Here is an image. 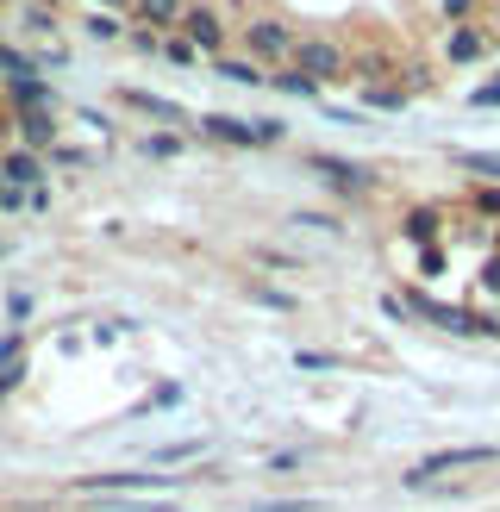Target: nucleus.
Here are the masks:
<instances>
[{"mask_svg":"<svg viewBox=\"0 0 500 512\" xmlns=\"http://www.w3.org/2000/svg\"><path fill=\"white\" fill-rule=\"evenodd\" d=\"M7 100H13L19 119H25V113H44V107H50V82H25V88H13Z\"/></svg>","mask_w":500,"mask_h":512,"instance_id":"nucleus-14","label":"nucleus"},{"mask_svg":"<svg viewBox=\"0 0 500 512\" xmlns=\"http://www.w3.org/2000/svg\"><path fill=\"white\" fill-rule=\"evenodd\" d=\"M132 13H138V25H150V32H169V25H182L188 0H132Z\"/></svg>","mask_w":500,"mask_h":512,"instance_id":"nucleus-9","label":"nucleus"},{"mask_svg":"<svg viewBox=\"0 0 500 512\" xmlns=\"http://www.w3.org/2000/svg\"><path fill=\"white\" fill-rule=\"evenodd\" d=\"M294 69L307 75L313 88H319V82H338V75H344V50H338L332 38H300V44H294Z\"/></svg>","mask_w":500,"mask_h":512,"instance_id":"nucleus-4","label":"nucleus"},{"mask_svg":"<svg viewBox=\"0 0 500 512\" xmlns=\"http://www.w3.org/2000/svg\"><path fill=\"white\" fill-rule=\"evenodd\" d=\"M300 463H307V450H275L263 469H275V475H282V469H300Z\"/></svg>","mask_w":500,"mask_h":512,"instance_id":"nucleus-21","label":"nucleus"},{"mask_svg":"<svg viewBox=\"0 0 500 512\" xmlns=\"http://www.w3.org/2000/svg\"><path fill=\"white\" fill-rule=\"evenodd\" d=\"M469 7H475V0H444V13H450V19H457V13H469Z\"/></svg>","mask_w":500,"mask_h":512,"instance_id":"nucleus-25","label":"nucleus"},{"mask_svg":"<svg viewBox=\"0 0 500 512\" xmlns=\"http://www.w3.org/2000/svg\"><path fill=\"white\" fill-rule=\"evenodd\" d=\"M475 207H482V213H500V188H488L482 200H475Z\"/></svg>","mask_w":500,"mask_h":512,"instance_id":"nucleus-24","label":"nucleus"},{"mask_svg":"<svg viewBox=\"0 0 500 512\" xmlns=\"http://www.w3.org/2000/svg\"><path fill=\"white\" fill-rule=\"evenodd\" d=\"M413 313L438 319L444 331H469V338H475V331H494L488 319H475V313H457V306H438V300H425V294H413Z\"/></svg>","mask_w":500,"mask_h":512,"instance_id":"nucleus-8","label":"nucleus"},{"mask_svg":"<svg viewBox=\"0 0 500 512\" xmlns=\"http://www.w3.org/2000/svg\"><path fill=\"white\" fill-rule=\"evenodd\" d=\"M294 32H288V25L282 19H250L244 25V50H250V57H263V63H294Z\"/></svg>","mask_w":500,"mask_h":512,"instance_id":"nucleus-3","label":"nucleus"},{"mask_svg":"<svg viewBox=\"0 0 500 512\" xmlns=\"http://www.w3.org/2000/svg\"><path fill=\"white\" fill-rule=\"evenodd\" d=\"M432 232H438V213H407V238H419V244H425Z\"/></svg>","mask_w":500,"mask_h":512,"instance_id":"nucleus-20","label":"nucleus"},{"mask_svg":"<svg viewBox=\"0 0 500 512\" xmlns=\"http://www.w3.org/2000/svg\"><path fill=\"white\" fill-rule=\"evenodd\" d=\"M494 463V444H463V450H432L425 463L407 469V488H425V481H438V475H457V469H482Z\"/></svg>","mask_w":500,"mask_h":512,"instance_id":"nucleus-2","label":"nucleus"},{"mask_svg":"<svg viewBox=\"0 0 500 512\" xmlns=\"http://www.w3.org/2000/svg\"><path fill=\"white\" fill-rule=\"evenodd\" d=\"M213 75H232V82H244V88H257V82H269V75H263L257 63H225V57H213Z\"/></svg>","mask_w":500,"mask_h":512,"instance_id":"nucleus-16","label":"nucleus"},{"mask_svg":"<svg viewBox=\"0 0 500 512\" xmlns=\"http://www.w3.org/2000/svg\"><path fill=\"white\" fill-rule=\"evenodd\" d=\"M0 194H7V182H0Z\"/></svg>","mask_w":500,"mask_h":512,"instance_id":"nucleus-27","label":"nucleus"},{"mask_svg":"<svg viewBox=\"0 0 500 512\" xmlns=\"http://www.w3.org/2000/svg\"><path fill=\"white\" fill-rule=\"evenodd\" d=\"M463 169H469V175H488V182H500V157H494V150H463Z\"/></svg>","mask_w":500,"mask_h":512,"instance_id":"nucleus-17","label":"nucleus"},{"mask_svg":"<svg viewBox=\"0 0 500 512\" xmlns=\"http://www.w3.org/2000/svg\"><path fill=\"white\" fill-rule=\"evenodd\" d=\"M269 82H275V88H288V94H300V100H313V94H319V88H313L300 69H288V75H269Z\"/></svg>","mask_w":500,"mask_h":512,"instance_id":"nucleus-18","label":"nucleus"},{"mask_svg":"<svg viewBox=\"0 0 500 512\" xmlns=\"http://www.w3.org/2000/svg\"><path fill=\"white\" fill-rule=\"evenodd\" d=\"M169 481H182V475H138V469H113V475H82V488H88V494H100V488L132 494V488H169Z\"/></svg>","mask_w":500,"mask_h":512,"instance_id":"nucleus-6","label":"nucleus"},{"mask_svg":"<svg viewBox=\"0 0 500 512\" xmlns=\"http://www.w3.org/2000/svg\"><path fill=\"white\" fill-rule=\"evenodd\" d=\"M119 100H125V107H138V113H150V119H163V125H182V119H188L182 107H175V100H163V94H144V88H125Z\"/></svg>","mask_w":500,"mask_h":512,"instance_id":"nucleus-12","label":"nucleus"},{"mask_svg":"<svg viewBox=\"0 0 500 512\" xmlns=\"http://www.w3.org/2000/svg\"><path fill=\"white\" fill-rule=\"evenodd\" d=\"M0 7H7V0H0Z\"/></svg>","mask_w":500,"mask_h":512,"instance_id":"nucleus-28","label":"nucleus"},{"mask_svg":"<svg viewBox=\"0 0 500 512\" xmlns=\"http://www.w3.org/2000/svg\"><path fill=\"white\" fill-rule=\"evenodd\" d=\"M469 57H482V32L457 25V32H450V63H469Z\"/></svg>","mask_w":500,"mask_h":512,"instance_id":"nucleus-15","label":"nucleus"},{"mask_svg":"<svg viewBox=\"0 0 500 512\" xmlns=\"http://www.w3.org/2000/svg\"><path fill=\"white\" fill-rule=\"evenodd\" d=\"M200 132L213 144H232V150H263V144H282L288 125L282 119H232V113H207L200 119Z\"/></svg>","mask_w":500,"mask_h":512,"instance_id":"nucleus-1","label":"nucleus"},{"mask_svg":"<svg viewBox=\"0 0 500 512\" xmlns=\"http://www.w3.org/2000/svg\"><path fill=\"white\" fill-rule=\"evenodd\" d=\"M0 182H7V188H38L44 169H38L32 150H7V163H0Z\"/></svg>","mask_w":500,"mask_h":512,"instance_id":"nucleus-11","label":"nucleus"},{"mask_svg":"<svg viewBox=\"0 0 500 512\" xmlns=\"http://www.w3.org/2000/svg\"><path fill=\"white\" fill-rule=\"evenodd\" d=\"M119 32H125L119 13H94V19H88V38H119Z\"/></svg>","mask_w":500,"mask_h":512,"instance_id":"nucleus-19","label":"nucleus"},{"mask_svg":"<svg viewBox=\"0 0 500 512\" xmlns=\"http://www.w3.org/2000/svg\"><path fill=\"white\" fill-rule=\"evenodd\" d=\"M307 169L325 175L332 188H350V194H363V188H369V169H363V163H344V157H307Z\"/></svg>","mask_w":500,"mask_h":512,"instance_id":"nucleus-7","label":"nucleus"},{"mask_svg":"<svg viewBox=\"0 0 500 512\" xmlns=\"http://www.w3.org/2000/svg\"><path fill=\"white\" fill-rule=\"evenodd\" d=\"M263 512H313V500H263Z\"/></svg>","mask_w":500,"mask_h":512,"instance_id":"nucleus-23","label":"nucleus"},{"mask_svg":"<svg viewBox=\"0 0 500 512\" xmlns=\"http://www.w3.org/2000/svg\"><path fill=\"white\" fill-rule=\"evenodd\" d=\"M25 82H38V69H32V57L25 50H13V44H0V88H25Z\"/></svg>","mask_w":500,"mask_h":512,"instance_id":"nucleus-13","label":"nucleus"},{"mask_svg":"<svg viewBox=\"0 0 500 512\" xmlns=\"http://www.w3.org/2000/svg\"><path fill=\"white\" fill-rule=\"evenodd\" d=\"M13 125H19V150H57V119L50 113H25Z\"/></svg>","mask_w":500,"mask_h":512,"instance_id":"nucleus-10","label":"nucleus"},{"mask_svg":"<svg viewBox=\"0 0 500 512\" xmlns=\"http://www.w3.org/2000/svg\"><path fill=\"white\" fill-rule=\"evenodd\" d=\"M182 32H188L194 50H207V57H219V50H225V19H219V7H188L182 13Z\"/></svg>","mask_w":500,"mask_h":512,"instance_id":"nucleus-5","label":"nucleus"},{"mask_svg":"<svg viewBox=\"0 0 500 512\" xmlns=\"http://www.w3.org/2000/svg\"><path fill=\"white\" fill-rule=\"evenodd\" d=\"M94 7H113V13H119V7H125V0H94Z\"/></svg>","mask_w":500,"mask_h":512,"instance_id":"nucleus-26","label":"nucleus"},{"mask_svg":"<svg viewBox=\"0 0 500 512\" xmlns=\"http://www.w3.org/2000/svg\"><path fill=\"white\" fill-rule=\"evenodd\" d=\"M144 150H150V157H175V150H182V138H169V132H157V138H144Z\"/></svg>","mask_w":500,"mask_h":512,"instance_id":"nucleus-22","label":"nucleus"}]
</instances>
